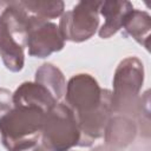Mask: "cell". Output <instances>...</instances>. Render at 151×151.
Returning <instances> with one entry per match:
<instances>
[{"instance_id":"1","label":"cell","mask_w":151,"mask_h":151,"mask_svg":"<svg viewBox=\"0 0 151 151\" xmlns=\"http://www.w3.org/2000/svg\"><path fill=\"white\" fill-rule=\"evenodd\" d=\"M46 112L38 107L15 106L0 119L2 142L11 151L24 150L35 145L42 131Z\"/></svg>"},{"instance_id":"2","label":"cell","mask_w":151,"mask_h":151,"mask_svg":"<svg viewBox=\"0 0 151 151\" xmlns=\"http://www.w3.org/2000/svg\"><path fill=\"white\" fill-rule=\"evenodd\" d=\"M41 132L42 144L50 151H66L80 139L76 116L64 104H55L46 113Z\"/></svg>"},{"instance_id":"3","label":"cell","mask_w":151,"mask_h":151,"mask_svg":"<svg viewBox=\"0 0 151 151\" xmlns=\"http://www.w3.org/2000/svg\"><path fill=\"white\" fill-rule=\"evenodd\" d=\"M101 2L81 1L72 11L65 13L60 21V33L63 38L81 41L88 39L98 25L97 11Z\"/></svg>"},{"instance_id":"4","label":"cell","mask_w":151,"mask_h":151,"mask_svg":"<svg viewBox=\"0 0 151 151\" xmlns=\"http://www.w3.org/2000/svg\"><path fill=\"white\" fill-rule=\"evenodd\" d=\"M103 92L97 81L88 74L73 77L67 86V103L77 117L88 114L97 110L103 100Z\"/></svg>"},{"instance_id":"5","label":"cell","mask_w":151,"mask_h":151,"mask_svg":"<svg viewBox=\"0 0 151 151\" xmlns=\"http://www.w3.org/2000/svg\"><path fill=\"white\" fill-rule=\"evenodd\" d=\"M27 45L29 54L46 57L53 51H59L64 46L63 35L58 27L39 17L27 19Z\"/></svg>"},{"instance_id":"6","label":"cell","mask_w":151,"mask_h":151,"mask_svg":"<svg viewBox=\"0 0 151 151\" xmlns=\"http://www.w3.org/2000/svg\"><path fill=\"white\" fill-rule=\"evenodd\" d=\"M13 103L15 106L38 107L47 113L57 104V100L40 84L25 83L14 93Z\"/></svg>"},{"instance_id":"7","label":"cell","mask_w":151,"mask_h":151,"mask_svg":"<svg viewBox=\"0 0 151 151\" xmlns=\"http://www.w3.org/2000/svg\"><path fill=\"white\" fill-rule=\"evenodd\" d=\"M100 6L101 13L106 18V21L99 32V35L101 38H107L111 34H113L123 25L126 14L133 9L132 6L125 1H106L101 2Z\"/></svg>"},{"instance_id":"8","label":"cell","mask_w":151,"mask_h":151,"mask_svg":"<svg viewBox=\"0 0 151 151\" xmlns=\"http://www.w3.org/2000/svg\"><path fill=\"white\" fill-rule=\"evenodd\" d=\"M106 142L116 146H125L134 137V125L123 117H114L107 122Z\"/></svg>"},{"instance_id":"9","label":"cell","mask_w":151,"mask_h":151,"mask_svg":"<svg viewBox=\"0 0 151 151\" xmlns=\"http://www.w3.org/2000/svg\"><path fill=\"white\" fill-rule=\"evenodd\" d=\"M37 81L40 83L53 97L57 99L61 98L65 92V81L64 77L58 68H55L51 64H45L42 67L37 71Z\"/></svg>"},{"instance_id":"10","label":"cell","mask_w":151,"mask_h":151,"mask_svg":"<svg viewBox=\"0 0 151 151\" xmlns=\"http://www.w3.org/2000/svg\"><path fill=\"white\" fill-rule=\"evenodd\" d=\"M25 9L34 12L39 18H54L58 17L64 8V4L60 1L47 2V1H25L20 2Z\"/></svg>"},{"instance_id":"11","label":"cell","mask_w":151,"mask_h":151,"mask_svg":"<svg viewBox=\"0 0 151 151\" xmlns=\"http://www.w3.org/2000/svg\"><path fill=\"white\" fill-rule=\"evenodd\" d=\"M11 93L7 90H0V116L6 114L11 110Z\"/></svg>"},{"instance_id":"12","label":"cell","mask_w":151,"mask_h":151,"mask_svg":"<svg viewBox=\"0 0 151 151\" xmlns=\"http://www.w3.org/2000/svg\"><path fill=\"white\" fill-rule=\"evenodd\" d=\"M18 151H44V150L40 146H31V147H27L24 150H18Z\"/></svg>"}]
</instances>
